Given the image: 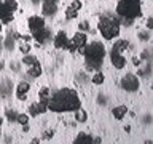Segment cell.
<instances>
[{"instance_id": "4dcf8cb0", "label": "cell", "mask_w": 153, "mask_h": 144, "mask_svg": "<svg viewBox=\"0 0 153 144\" xmlns=\"http://www.w3.org/2000/svg\"><path fill=\"white\" fill-rule=\"evenodd\" d=\"M99 142H102V139H100V138H97V136L91 138V144H99Z\"/></svg>"}, {"instance_id": "4fadbf2b", "label": "cell", "mask_w": 153, "mask_h": 144, "mask_svg": "<svg viewBox=\"0 0 153 144\" xmlns=\"http://www.w3.org/2000/svg\"><path fill=\"white\" fill-rule=\"evenodd\" d=\"M72 40H74V43L76 45V48H80V46H85V45H86V42H88V37H86L85 32H76Z\"/></svg>"}, {"instance_id": "5bb4252c", "label": "cell", "mask_w": 153, "mask_h": 144, "mask_svg": "<svg viewBox=\"0 0 153 144\" xmlns=\"http://www.w3.org/2000/svg\"><path fill=\"white\" fill-rule=\"evenodd\" d=\"M112 114H113V117L117 120H121L124 115L128 114V107L126 106H117V107L112 109Z\"/></svg>"}, {"instance_id": "e0dca14e", "label": "cell", "mask_w": 153, "mask_h": 144, "mask_svg": "<svg viewBox=\"0 0 153 144\" xmlns=\"http://www.w3.org/2000/svg\"><path fill=\"white\" fill-rule=\"evenodd\" d=\"M74 142L75 144H91V136L86 133H78Z\"/></svg>"}, {"instance_id": "484cf974", "label": "cell", "mask_w": 153, "mask_h": 144, "mask_svg": "<svg viewBox=\"0 0 153 144\" xmlns=\"http://www.w3.org/2000/svg\"><path fill=\"white\" fill-rule=\"evenodd\" d=\"M7 117H8L10 122H14L16 117H18V112H16V110H13V109H10V110H7Z\"/></svg>"}, {"instance_id": "7402d4cb", "label": "cell", "mask_w": 153, "mask_h": 144, "mask_svg": "<svg viewBox=\"0 0 153 144\" xmlns=\"http://www.w3.org/2000/svg\"><path fill=\"white\" fill-rule=\"evenodd\" d=\"M50 94H51V91H50V88H48V86L42 88L40 93H38V96H40V101H45V103H46V99L50 98Z\"/></svg>"}, {"instance_id": "7a4b0ae2", "label": "cell", "mask_w": 153, "mask_h": 144, "mask_svg": "<svg viewBox=\"0 0 153 144\" xmlns=\"http://www.w3.org/2000/svg\"><path fill=\"white\" fill-rule=\"evenodd\" d=\"M83 56L86 59V66L89 69H99L100 64H102L104 56H105V48L100 42H93L88 46H85Z\"/></svg>"}, {"instance_id": "83f0119b", "label": "cell", "mask_w": 153, "mask_h": 144, "mask_svg": "<svg viewBox=\"0 0 153 144\" xmlns=\"http://www.w3.org/2000/svg\"><path fill=\"white\" fill-rule=\"evenodd\" d=\"M53 136H54V131H53V130H48V131L43 133V139H45V141H50Z\"/></svg>"}, {"instance_id": "d6986e66", "label": "cell", "mask_w": 153, "mask_h": 144, "mask_svg": "<svg viewBox=\"0 0 153 144\" xmlns=\"http://www.w3.org/2000/svg\"><path fill=\"white\" fill-rule=\"evenodd\" d=\"M2 3L5 5V8H7L8 11H11V13H14L18 10V2L16 0H3Z\"/></svg>"}, {"instance_id": "cb8c5ba5", "label": "cell", "mask_w": 153, "mask_h": 144, "mask_svg": "<svg viewBox=\"0 0 153 144\" xmlns=\"http://www.w3.org/2000/svg\"><path fill=\"white\" fill-rule=\"evenodd\" d=\"M76 14H78V10H75L72 7H69L65 10V18L67 19H74V18H76Z\"/></svg>"}, {"instance_id": "603a6c76", "label": "cell", "mask_w": 153, "mask_h": 144, "mask_svg": "<svg viewBox=\"0 0 153 144\" xmlns=\"http://www.w3.org/2000/svg\"><path fill=\"white\" fill-rule=\"evenodd\" d=\"M33 62H37V58H35V56L24 55V58H22V64H26V66H32Z\"/></svg>"}, {"instance_id": "8fae6325", "label": "cell", "mask_w": 153, "mask_h": 144, "mask_svg": "<svg viewBox=\"0 0 153 144\" xmlns=\"http://www.w3.org/2000/svg\"><path fill=\"white\" fill-rule=\"evenodd\" d=\"M13 21V13L8 11L7 8H5V5L0 2V22L2 24H8Z\"/></svg>"}, {"instance_id": "9a60e30c", "label": "cell", "mask_w": 153, "mask_h": 144, "mask_svg": "<svg viewBox=\"0 0 153 144\" xmlns=\"http://www.w3.org/2000/svg\"><path fill=\"white\" fill-rule=\"evenodd\" d=\"M54 13H56V3L45 0V3H43V14L51 16V14H54Z\"/></svg>"}, {"instance_id": "5b68a950", "label": "cell", "mask_w": 153, "mask_h": 144, "mask_svg": "<svg viewBox=\"0 0 153 144\" xmlns=\"http://www.w3.org/2000/svg\"><path fill=\"white\" fill-rule=\"evenodd\" d=\"M121 88L126 91H137L139 88V79L134 74H126L121 79Z\"/></svg>"}, {"instance_id": "d4e9b609", "label": "cell", "mask_w": 153, "mask_h": 144, "mask_svg": "<svg viewBox=\"0 0 153 144\" xmlns=\"http://www.w3.org/2000/svg\"><path fill=\"white\" fill-rule=\"evenodd\" d=\"M16 120L21 125H26L27 122H29V115L27 114H18V117H16Z\"/></svg>"}, {"instance_id": "d590c367", "label": "cell", "mask_w": 153, "mask_h": 144, "mask_svg": "<svg viewBox=\"0 0 153 144\" xmlns=\"http://www.w3.org/2000/svg\"><path fill=\"white\" fill-rule=\"evenodd\" d=\"M48 2H54V3H56V0H48Z\"/></svg>"}, {"instance_id": "7c38bea8", "label": "cell", "mask_w": 153, "mask_h": 144, "mask_svg": "<svg viewBox=\"0 0 153 144\" xmlns=\"http://www.w3.org/2000/svg\"><path fill=\"white\" fill-rule=\"evenodd\" d=\"M29 90H30V85L27 83V82H21L18 86H16V96L19 99H26V94L29 93Z\"/></svg>"}, {"instance_id": "44dd1931", "label": "cell", "mask_w": 153, "mask_h": 144, "mask_svg": "<svg viewBox=\"0 0 153 144\" xmlns=\"http://www.w3.org/2000/svg\"><path fill=\"white\" fill-rule=\"evenodd\" d=\"M104 80H105V77H104L102 72H96V74L93 75V79H91V82H93L94 85H102Z\"/></svg>"}, {"instance_id": "2e32d148", "label": "cell", "mask_w": 153, "mask_h": 144, "mask_svg": "<svg viewBox=\"0 0 153 144\" xmlns=\"http://www.w3.org/2000/svg\"><path fill=\"white\" fill-rule=\"evenodd\" d=\"M128 46H129V42L128 40H117L112 48H113L115 51H118V53H123L124 50H128Z\"/></svg>"}, {"instance_id": "8992f818", "label": "cell", "mask_w": 153, "mask_h": 144, "mask_svg": "<svg viewBox=\"0 0 153 144\" xmlns=\"http://www.w3.org/2000/svg\"><path fill=\"white\" fill-rule=\"evenodd\" d=\"M110 59H112V64L117 67V69H123L124 66H126V59H124V56L121 53L115 51L112 48V51H110Z\"/></svg>"}, {"instance_id": "6da1fadb", "label": "cell", "mask_w": 153, "mask_h": 144, "mask_svg": "<svg viewBox=\"0 0 153 144\" xmlns=\"http://www.w3.org/2000/svg\"><path fill=\"white\" fill-rule=\"evenodd\" d=\"M81 106V101L76 91L70 88L59 90L57 93L46 99V109L51 112H67V110H76Z\"/></svg>"}, {"instance_id": "f1b7e54d", "label": "cell", "mask_w": 153, "mask_h": 144, "mask_svg": "<svg viewBox=\"0 0 153 144\" xmlns=\"http://www.w3.org/2000/svg\"><path fill=\"white\" fill-rule=\"evenodd\" d=\"M19 50H21V53H24V55H27V53L30 51V45H27V43H26V45H22Z\"/></svg>"}, {"instance_id": "277c9868", "label": "cell", "mask_w": 153, "mask_h": 144, "mask_svg": "<svg viewBox=\"0 0 153 144\" xmlns=\"http://www.w3.org/2000/svg\"><path fill=\"white\" fill-rule=\"evenodd\" d=\"M97 29H99V32L102 34V37L105 40H113L115 37L120 35V24L115 21V19L107 18V16L99 19Z\"/></svg>"}, {"instance_id": "9c48e42d", "label": "cell", "mask_w": 153, "mask_h": 144, "mask_svg": "<svg viewBox=\"0 0 153 144\" xmlns=\"http://www.w3.org/2000/svg\"><path fill=\"white\" fill-rule=\"evenodd\" d=\"M67 42H69V38H67V34L64 31L57 32V35L54 37V46L57 48V50H64Z\"/></svg>"}, {"instance_id": "1f68e13d", "label": "cell", "mask_w": 153, "mask_h": 144, "mask_svg": "<svg viewBox=\"0 0 153 144\" xmlns=\"http://www.w3.org/2000/svg\"><path fill=\"white\" fill-rule=\"evenodd\" d=\"M147 27H148V29H152V27H153V19H152V18H148V21H147Z\"/></svg>"}, {"instance_id": "836d02e7", "label": "cell", "mask_w": 153, "mask_h": 144, "mask_svg": "<svg viewBox=\"0 0 153 144\" xmlns=\"http://www.w3.org/2000/svg\"><path fill=\"white\" fill-rule=\"evenodd\" d=\"M3 66H5V62H3V61H0V70L3 69Z\"/></svg>"}, {"instance_id": "ac0fdd59", "label": "cell", "mask_w": 153, "mask_h": 144, "mask_svg": "<svg viewBox=\"0 0 153 144\" xmlns=\"http://www.w3.org/2000/svg\"><path fill=\"white\" fill-rule=\"evenodd\" d=\"M40 74H42V66L38 64V61L37 62H33V64L30 66V69H29V75L30 77H40Z\"/></svg>"}, {"instance_id": "f546056e", "label": "cell", "mask_w": 153, "mask_h": 144, "mask_svg": "<svg viewBox=\"0 0 153 144\" xmlns=\"http://www.w3.org/2000/svg\"><path fill=\"white\" fill-rule=\"evenodd\" d=\"M70 7H72V8H75V10H80V8H81V2H80V0H74Z\"/></svg>"}, {"instance_id": "4316f807", "label": "cell", "mask_w": 153, "mask_h": 144, "mask_svg": "<svg viewBox=\"0 0 153 144\" xmlns=\"http://www.w3.org/2000/svg\"><path fill=\"white\" fill-rule=\"evenodd\" d=\"M65 50H69V51H72V53H74V51H76V45L74 43V40H69V42H67V45H65Z\"/></svg>"}, {"instance_id": "52a82bcc", "label": "cell", "mask_w": 153, "mask_h": 144, "mask_svg": "<svg viewBox=\"0 0 153 144\" xmlns=\"http://www.w3.org/2000/svg\"><path fill=\"white\" fill-rule=\"evenodd\" d=\"M27 26H29V29H30L32 32H35V31H38V29L45 27V19H43L42 16H37V14H35V16L29 18Z\"/></svg>"}, {"instance_id": "e575fe53", "label": "cell", "mask_w": 153, "mask_h": 144, "mask_svg": "<svg viewBox=\"0 0 153 144\" xmlns=\"http://www.w3.org/2000/svg\"><path fill=\"white\" fill-rule=\"evenodd\" d=\"M2 29H3V24H2V22H0V32H2Z\"/></svg>"}, {"instance_id": "ffe728a7", "label": "cell", "mask_w": 153, "mask_h": 144, "mask_svg": "<svg viewBox=\"0 0 153 144\" xmlns=\"http://www.w3.org/2000/svg\"><path fill=\"white\" fill-rule=\"evenodd\" d=\"M86 118H88V114H86L83 109L78 107V109L75 110V120H76V122H81V123H83V122H86Z\"/></svg>"}, {"instance_id": "3957f363", "label": "cell", "mask_w": 153, "mask_h": 144, "mask_svg": "<svg viewBox=\"0 0 153 144\" xmlns=\"http://www.w3.org/2000/svg\"><path fill=\"white\" fill-rule=\"evenodd\" d=\"M117 13L121 18H137L140 16V0H120L117 3Z\"/></svg>"}, {"instance_id": "d6a6232c", "label": "cell", "mask_w": 153, "mask_h": 144, "mask_svg": "<svg viewBox=\"0 0 153 144\" xmlns=\"http://www.w3.org/2000/svg\"><path fill=\"white\" fill-rule=\"evenodd\" d=\"M132 64H134V66H139V64H140V61H139V58H132Z\"/></svg>"}, {"instance_id": "ba28073f", "label": "cell", "mask_w": 153, "mask_h": 144, "mask_svg": "<svg viewBox=\"0 0 153 144\" xmlns=\"http://www.w3.org/2000/svg\"><path fill=\"white\" fill-rule=\"evenodd\" d=\"M29 112H30L32 117H37V115H40V114H45L46 112V103H45V101L33 103L30 107H29Z\"/></svg>"}, {"instance_id": "30bf717a", "label": "cell", "mask_w": 153, "mask_h": 144, "mask_svg": "<svg viewBox=\"0 0 153 144\" xmlns=\"http://www.w3.org/2000/svg\"><path fill=\"white\" fill-rule=\"evenodd\" d=\"M50 35H51V32L48 31L46 27H42V29H38V31H35L33 32V38L38 42V43H43V42H46L48 38H50Z\"/></svg>"}]
</instances>
